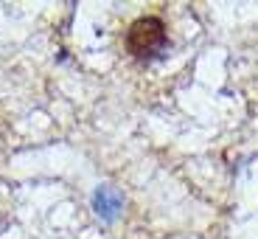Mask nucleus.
I'll return each mask as SVG.
<instances>
[{
	"label": "nucleus",
	"mask_w": 258,
	"mask_h": 239,
	"mask_svg": "<svg viewBox=\"0 0 258 239\" xmlns=\"http://www.w3.org/2000/svg\"><path fill=\"white\" fill-rule=\"evenodd\" d=\"M121 206H123V197H121V192L112 188V186H101L93 194V208H96V214L104 217V220H115Z\"/></svg>",
	"instance_id": "2"
},
{
	"label": "nucleus",
	"mask_w": 258,
	"mask_h": 239,
	"mask_svg": "<svg viewBox=\"0 0 258 239\" xmlns=\"http://www.w3.org/2000/svg\"><path fill=\"white\" fill-rule=\"evenodd\" d=\"M168 31L160 17H138L126 28V51L135 59H155L166 51Z\"/></svg>",
	"instance_id": "1"
}]
</instances>
